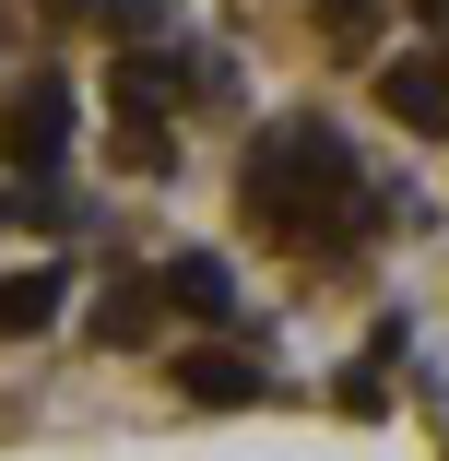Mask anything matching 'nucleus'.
Segmentation results:
<instances>
[{"mask_svg":"<svg viewBox=\"0 0 449 461\" xmlns=\"http://www.w3.org/2000/svg\"><path fill=\"white\" fill-rule=\"evenodd\" d=\"M237 202H248V225H273V237H296V249H343V237H367V225H379V177L355 166L343 131L284 119V131H260V142H248Z\"/></svg>","mask_w":449,"mask_h":461,"instance_id":"f257e3e1","label":"nucleus"},{"mask_svg":"<svg viewBox=\"0 0 449 461\" xmlns=\"http://www.w3.org/2000/svg\"><path fill=\"white\" fill-rule=\"evenodd\" d=\"M0 154H13V177H48V166L71 154V83H59V71L13 83V107H0Z\"/></svg>","mask_w":449,"mask_h":461,"instance_id":"f03ea898","label":"nucleus"},{"mask_svg":"<svg viewBox=\"0 0 449 461\" xmlns=\"http://www.w3.org/2000/svg\"><path fill=\"white\" fill-rule=\"evenodd\" d=\"M166 379L190 391V402H213V414H237V402H260V366H248V355H225V343H202V355H177Z\"/></svg>","mask_w":449,"mask_h":461,"instance_id":"7ed1b4c3","label":"nucleus"},{"mask_svg":"<svg viewBox=\"0 0 449 461\" xmlns=\"http://www.w3.org/2000/svg\"><path fill=\"white\" fill-rule=\"evenodd\" d=\"M379 95H391V119L402 131H449V59H391V83H379Z\"/></svg>","mask_w":449,"mask_h":461,"instance_id":"20e7f679","label":"nucleus"},{"mask_svg":"<svg viewBox=\"0 0 449 461\" xmlns=\"http://www.w3.org/2000/svg\"><path fill=\"white\" fill-rule=\"evenodd\" d=\"M154 285H166L177 308H190V320H237V272H225L213 249H177V260L154 272Z\"/></svg>","mask_w":449,"mask_h":461,"instance_id":"39448f33","label":"nucleus"},{"mask_svg":"<svg viewBox=\"0 0 449 461\" xmlns=\"http://www.w3.org/2000/svg\"><path fill=\"white\" fill-rule=\"evenodd\" d=\"M154 308H166V285H154V272L107 285V296H95V343H142V331H154Z\"/></svg>","mask_w":449,"mask_h":461,"instance_id":"423d86ee","label":"nucleus"},{"mask_svg":"<svg viewBox=\"0 0 449 461\" xmlns=\"http://www.w3.org/2000/svg\"><path fill=\"white\" fill-rule=\"evenodd\" d=\"M59 320V272H13L0 285V331H48Z\"/></svg>","mask_w":449,"mask_h":461,"instance_id":"0eeeda50","label":"nucleus"},{"mask_svg":"<svg viewBox=\"0 0 449 461\" xmlns=\"http://www.w3.org/2000/svg\"><path fill=\"white\" fill-rule=\"evenodd\" d=\"M166 95H177V59H154V48H130V59H119V107H130V119H154Z\"/></svg>","mask_w":449,"mask_h":461,"instance_id":"6e6552de","label":"nucleus"},{"mask_svg":"<svg viewBox=\"0 0 449 461\" xmlns=\"http://www.w3.org/2000/svg\"><path fill=\"white\" fill-rule=\"evenodd\" d=\"M0 213H13V225H36V237H59V225H71V190H48V177H24V190L0 202Z\"/></svg>","mask_w":449,"mask_h":461,"instance_id":"1a4fd4ad","label":"nucleus"},{"mask_svg":"<svg viewBox=\"0 0 449 461\" xmlns=\"http://www.w3.org/2000/svg\"><path fill=\"white\" fill-rule=\"evenodd\" d=\"M95 13H107V36H130V48L166 36V0H95Z\"/></svg>","mask_w":449,"mask_h":461,"instance_id":"9d476101","label":"nucleus"},{"mask_svg":"<svg viewBox=\"0 0 449 461\" xmlns=\"http://www.w3.org/2000/svg\"><path fill=\"white\" fill-rule=\"evenodd\" d=\"M166 154H177V142H166L154 119H130V131H119V166H166Z\"/></svg>","mask_w":449,"mask_h":461,"instance_id":"9b49d317","label":"nucleus"},{"mask_svg":"<svg viewBox=\"0 0 449 461\" xmlns=\"http://www.w3.org/2000/svg\"><path fill=\"white\" fill-rule=\"evenodd\" d=\"M36 13H48V24H71V13H95V0H36Z\"/></svg>","mask_w":449,"mask_h":461,"instance_id":"f8f14e48","label":"nucleus"},{"mask_svg":"<svg viewBox=\"0 0 449 461\" xmlns=\"http://www.w3.org/2000/svg\"><path fill=\"white\" fill-rule=\"evenodd\" d=\"M414 13H426V24H449V0H414Z\"/></svg>","mask_w":449,"mask_h":461,"instance_id":"ddd939ff","label":"nucleus"}]
</instances>
